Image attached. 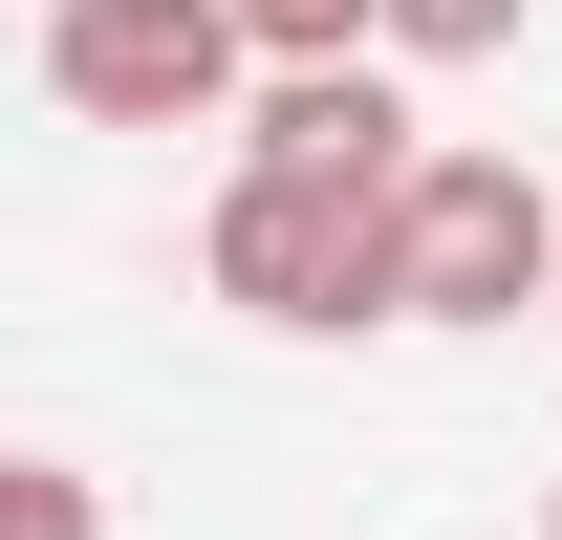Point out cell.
Segmentation results:
<instances>
[{
	"label": "cell",
	"instance_id": "ba28073f",
	"mask_svg": "<svg viewBox=\"0 0 562 540\" xmlns=\"http://www.w3.org/2000/svg\"><path fill=\"white\" fill-rule=\"evenodd\" d=\"M541 325H562V260H541Z\"/></svg>",
	"mask_w": 562,
	"mask_h": 540
},
{
	"label": "cell",
	"instance_id": "6da1fadb",
	"mask_svg": "<svg viewBox=\"0 0 562 540\" xmlns=\"http://www.w3.org/2000/svg\"><path fill=\"white\" fill-rule=\"evenodd\" d=\"M195 260H216V303H238V325H303V346L390 325V195H368V173H260V151H238Z\"/></svg>",
	"mask_w": 562,
	"mask_h": 540
},
{
	"label": "cell",
	"instance_id": "52a82bcc",
	"mask_svg": "<svg viewBox=\"0 0 562 540\" xmlns=\"http://www.w3.org/2000/svg\"><path fill=\"white\" fill-rule=\"evenodd\" d=\"M238 44L260 66H325V44H368V0H238Z\"/></svg>",
	"mask_w": 562,
	"mask_h": 540
},
{
	"label": "cell",
	"instance_id": "277c9868",
	"mask_svg": "<svg viewBox=\"0 0 562 540\" xmlns=\"http://www.w3.org/2000/svg\"><path fill=\"white\" fill-rule=\"evenodd\" d=\"M238 151H260V173H368V195H412V66H390V44H325V66H260L238 87Z\"/></svg>",
	"mask_w": 562,
	"mask_h": 540
},
{
	"label": "cell",
	"instance_id": "5b68a950",
	"mask_svg": "<svg viewBox=\"0 0 562 540\" xmlns=\"http://www.w3.org/2000/svg\"><path fill=\"white\" fill-rule=\"evenodd\" d=\"M0 540H109V475L44 454V432H0Z\"/></svg>",
	"mask_w": 562,
	"mask_h": 540
},
{
	"label": "cell",
	"instance_id": "7a4b0ae2",
	"mask_svg": "<svg viewBox=\"0 0 562 540\" xmlns=\"http://www.w3.org/2000/svg\"><path fill=\"white\" fill-rule=\"evenodd\" d=\"M562 260V195L519 151H412V195H390V325H519Z\"/></svg>",
	"mask_w": 562,
	"mask_h": 540
},
{
	"label": "cell",
	"instance_id": "8992f818",
	"mask_svg": "<svg viewBox=\"0 0 562 540\" xmlns=\"http://www.w3.org/2000/svg\"><path fill=\"white\" fill-rule=\"evenodd\" d=\"M519 22H541V0H368V44H390V66H497Z\"/></svg>",
	"mask_w": 562,
	"mask_h": 540
},
{
	"label": "cell",
	"instance_id": "3957f363",
	"mask_svg": "<svg viewBox=\"0 0 562 540\" xmlns=\"http://www.w3.org/2000/svg\"><path fill=\"white\" fill-rule=\"evenodd\" d=\"M44 87L87 131H216L260 44H238V0H44Z\"/></svg>",
	"mask_w": 562,
	"mask_h": 540
},
{
	"label": "cell",
	"instance_id": "9c48e42d",
	"mask_svg": "<svg viewBox=\"0 0 562 540\" xmlns=\"http://www.w3.org/2000/svg\"><path fill=\"white\" fill-rule=\"evenodd\" d=\"M541 540H562V497H541Z\"/></svg>",
	"mask_w": 562,
	"mask_h": 540
}]
</instances>
